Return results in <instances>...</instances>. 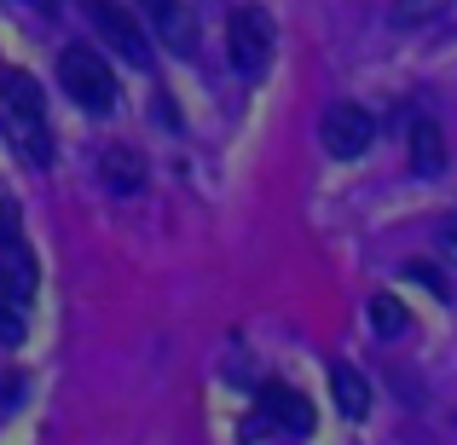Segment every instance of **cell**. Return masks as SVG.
Returning <instances> with one entry per match:
<instances>
[{
	"instance_id": "obj_1",
	"label": "cell",
	"mask_w": 457,
	"mask_h": 445,
	"mask_svg": "<svg viewBox=\"0 0 457 445\" xmlns=\"http://www.w3.org/2000/svg\"><path fill=\"white\" fill-rule=\"evenodd\" d=\"M0 111H6V134L23 145L35 168L53 162V128H46V104H41V87H35V76H23V70H6V81H0Z\"/></svg>"
},
{
	"instance_id": "obj_12",
	"label": "cell",
	"mask_w": 457,
	"mask_h": 445,
	"mask_svg": "<svg viewBox=\"0 0 457 445\" xmlns=\"http://www.w3.org/2000/svg\"><path fill=\"white\" fill-rule=\"evenodd\" d=\"M0 342H23V307L0 295Z\"/></svg>"
},
{
	"instance_id": "obj_8",
	"label": "cell",
	"mask_w": 457,
	"mask_h": 445,
	"mask_svg": "<svg viewBox=\"0 0 457 445\" xmlns=\"http://www.w3.org/2000/svg\"><path fill=\"white\" fill-rule=\"evenodd\" d=\"M139 6H145L151 29L162 35L174 53H191V46H197V29H191V18H186V6H179V0H139Z\"/></svg>"
},
{
	"instance_id": "obj_2",
	"label": "cell",
	"mask_w": 457,
	"mask_h": 445,
	"mask_svg": "<svg viewBox=\"0 0 457 445\" xmlns=\"http://www.w3.org/2000/svg\"><path fill=\"white\" fill-rule=\"evenodd\" d=\"M58 81H64V93L81 104V111H116V76L111 64H104L93 46H64V58H58Z\"/></svg>"
},
{
	"instance_id": "obj_14",
	"label": "cell",
	"mask_w": 457,
	"mask_h": 445,
	"mask_svg": "<svg viewBox=\"0 0 457 445\" xmlns=\"http://www.w3.org/2000/svg\"><path fill=\"white\" fill-rule=\"evenodd\" d=\"M0 243H18V202L0 197Z\"/></svg>"
},
{
	"instance_id": "obj_10",
	"label": "cell",
	"mask_w": 457,
	"mask_h": 445,
	"mask_svg": "<svg viewBox=\"0 0 457 445\" xmlns=\"http://www.w3.org/2000/svg\"><path fill=\"white\" fill-rule=\"evenodd\" d=\"M440 162H446L440 128H435V122H417V128H411V168H417V174H440Z\"/></svg>"
},
{
	"instance_id": "obj_7",
	"label": "cell",
	"mask_w": 457,
	"mask_h": 445,
	"mask_svg": "<svg viewBox=\"0 0 457 445\" xmlns=\"http://www.w3.org/2000/svg\"><path fill=\"white\" fill-rule=\"evenodd\" d=\"M99 179H104V191H116V197L145 191V151H134V145H104L99 151Z\"/></svg>"
},
{
	"instance_id": "obj_15",
	"label": "cell",
	"mask_w": 457,
	"mask_h": 445,
	"mask_svg": "<svg viewBox=\"0 0 457 445\" xmlns=\"http://www.w3.org/2000/svg\"><path fill=\"white\" fill-rule=\"evenodd\" d=\"M440 249H446V255L457 260V214H452V220H446V226H440Z\"/></svg>"
},
{
	"instance_id": "obj_9",
	"label": "cell",
	"mask_w": 457,
	"mask_h": 445,
	"mask_svg": "<svg viewBox=\"0 0 457 445\" xmlns=\"http://www.w3.org/2000/svg\"><path fill=\"white\" fill-rule=\"evenodd\" d=\"M330 393H336V411H342L347 423H359V416L370 411V382L359 376L353 365H336L330 370Z\"/></svg>"
},
{
	"instance_id": "obj_5",
	"label": "cell",
	"mask_w": 457,
	"mask_h": 445,
	"mask_svg": "<svg viewBox=\"0 0 457 445\" xmlns=\"http://www.w3.org/2000/svg\"><path fill=\"white\" fill-rule=\"evenodd\" d=\"M319 139L336 162H353V156H365V145L377 139V122H370L365 104H330L324 122H319Z\"/></svg>"
},
{
	"instance_id": "obj_3",
	"label": "cell",
	"mask_w": 457,
	"mask_h": 445,
	"mask_svg": "<svg viewBox=\"0 0 457 445\" xmlns=\"http://www.w3.org/2000/svg\"><path fill=\"white\" fill-rule=\"evenodd\" d=\"M226 46H232V70L261 76L272 58V18L261 6H237L232 23H226Z\"/></svg>"
},
{
	"instance_id": "obj_4",
	"label": "cell",
	"mask_w": 457,
	"mask_h": 445,
	"mask_svg": "<svg viewBox=\"0 0 457 445\" xmlns=\"http://www.w3.org/2000/svg\"><path fill=\"white\" fill-rule=\"evenodd\" d=\"M93 18V29H99V41L111 46V53H122L128 64H145L151 58V41H145V23L134 18L128 6H116V0H81Z\"/></svg>"
},
{
	"instance_id": "obj_11",
	"label": "cell",
	"mask_w": 457,
	"mask_h": 445,
	"mask_svg": "<svg viewBox=\"0 0 457 445\" xmlns=\"http://www.w3.org/2000/svg\"><path fill=\"white\" fill-rule=\"evenodd\" d=\"M370 324H377L382 342H394V335L411 330V312L400 307V295H370Z\"/></svg>"
},
{
	"instance_id": "obj_6",
	"label": "cell",
	"mask_w": 457,
	"mask_h": 445,
	"mask_svg": "<svg viewBox=\"0 0 457 445\" xmlns=\"http://www.w3.org/2000/svg\"><path fill=\"white\" fill-rule=\"evenodd\" d=\"M290 428V434H307L312 428V405L302 400V393L295 388H278V382H272V388H261V411H255V434L261 428Z\"/></svg>"
},
{
	"instance_id": "obj_13",
	"label": "cell",
	"mask_w": 457,
	"mask_h": 445,
	"mask_svg": "<svg viewBox=\"0 0 457 445\" xmlns=\"http://www.w3.org/2000/svg\"><path fill=\"white\" fill-rule=\"evenodd\" d=\"M405 278H417V284H428L435 295H446V278H440V272L428 267V260H411V267H405Z\"/></svg>"
}]
</instances>
